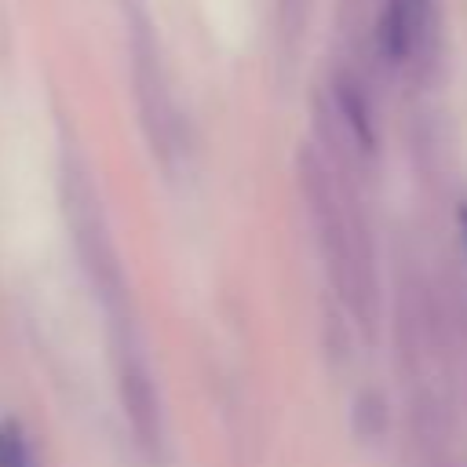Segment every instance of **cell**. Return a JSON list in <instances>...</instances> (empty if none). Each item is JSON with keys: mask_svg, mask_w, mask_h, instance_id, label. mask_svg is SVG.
I'll use <instances>...</instances> for the list:
<instances>
[{"mask_svg": "<svg viewBox=\"0 0 467 467\" xmlns=\"http://www.w3.org/2000/svg\"><path fill=\"white\" fill-rule=\"evenodd\" d=\"M299 190L306 201V219L347 314L358 321L361 336H376L379 281H376V244L365 204L358 197L354 175H347L321 146L299 150Z\"/></svg>", "mask_w": 467, "mask_h": 467, "instance_id": "6da1fadb", "label": "cell"}, {"mask_svg": "<svg viewBox=\"0 0 467 467\" xmlns=\"http://www.w3.org/2000/svg\"><path fill=\"white\" fill-rule=\"evenodd\" d=\"M325 120V142L321 150L358 179L376 153H379V124H376V106L368 95V84L354 66H336L325 88V99L317 106Z\"/></svg>", "mask_w": 467, "mask_h": 467, "instance_id": "7a4b0ae2", "label": "cell"}, {"mask_svg": "<svg viewBox=\"0 0 467 467\" xmlns=\"http://www.w3.org/2000/svg\"><path fill=\"white\" fill-rule=\"evenodd\" d=\"M66 212H69V226H73V241L77 252L84 259V270L91 274L99 296L109 306H124V274H120V259L106 226V215L99 208V197L91 190V182L84 175H69L66 182Z\"/></svg>", "mask_w": 467, "mask_h": 467, "instance_id": "3957f363", "label": "cell"}, {"mask_svg": "<svg viewBox=\"0 0 467 467\" xmlns=\"http://www.w3.org/2000/svg\"><path fill=\"white\" fill-rule=\"evenodd\" d=\"M438 0H383L376 18V58L387 69H423L431 55Z\"/></svg>", "mask_w": 467, "mask_h": 467, "instance_id": "277c9868", "label": "cell"}, {"mask_svg": "<svg viewBox=\"0 0 467 467\" xmlns=\"http://www.w3.org/2000/svg\"><path fill=\"white\" fill-rule=\"evenodd\" d=\"M135 99H139V113H142V128L153 142V153L171 164V157L179 153L182 131H179V113L164 80V69L153 55V47L146 40L135 44Z\"/></svg>", "mask_w": 467, "mask_h": 467, "instance_id": "5b68a950", "label": "cell"}, {"mask_svg": "<svg viewBox=\"0 0 467 467\" xmlns=\"http://www.w3.org/2000/svg\"><path fill=\"white\" fill-rule=\"evenodd\" d=\"M117 383H120V401H124V416L131 423L135 441L157 456L164 445V412H161V394L157 383L142 361V354L135 350L131 339L120 343V368H117Z\"/></svg>", "mask_w": 467, "mask_h": 467, "instance_id": "8992f818", "label": "cell"}, {"mask_svg": "<svg viewBox=\"0 0 467 467\" xmlns=\"http://www.w3.org/2000/svg\"><path fill=\"white\" fill-rule=\"evenodd\" d=\"M0 467H33V452L11 423H0Z\"/></svg>", "mask_w": 467, "mask_h": 467, "instance_id": "52a82bcc", "label": "cell"}]
</instances>
